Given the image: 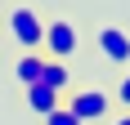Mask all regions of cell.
<instances>
[{
    "instance_id": "obj_7",
    "label": "cell",
    "mask_w": 130,
    "mask_h": 125,
    "mask_svg": "<svg viewBox=\"0 0 130 125\" xmlns=\"http://www.w3.org/2000/svg\"><path fill=\"white\" fill-rule=\"evenodd\" d=\"M40 80H45L50 89H58V94H63V89L72 85V72H67V62H58V58H45V76H40Z\"/></svg>"
},
{
    "instance_id": "obj_10",
    "label": "cell",
    "mask_w": 130,
    "mask_h": 125,
    "mask_svg": "<svg viewBox=\"0 0 130 125\" xmlns=\"http://www.w3.org/2000/svg\"><path fill=\"white\" fill-rule=\"evenodd\" d=\"M112 125H130V112H117V116H112Z\"/></svg>"
},
{
    "instance_id": "obj_2",
    "label": "cell",
    "mask_w": 130,
    "mask_h": 125,
    "mask_svg": "<svg viewBox=\"0 0 130 125\" xmlns=\"http://www.w3.org/2000/svg\"><path fill=\"white\" fill-rule=\"evenodd\" d=\"M63 107L76 116L81 125H90V121H103V116L112 112V94H108V89H94V85L90 89H72Z\"/></svg>"
},
{
    "instance_id": "obj_6",
    "label": "cell",
    "mask_w": 130,
    "mask_h": 125,
    "mask_svg": "<svg viewBox=\"0 0 130 125\" xmlns=\"http://www.w3.org/2000/svg\"><path fill=\"white\" fill-rule=\"evenodd\" d=\"M40 76H45V54H40V49H31V54H23V58L13 62V80H18L23 89H27V85H36Z\"/></svg>"
},
{
    "instance_id": "obj_1",
    "label": "cell",
    "mask_w": 130,
    "mask_h": 125,
    "mask_svg": "<svg viewBox=\"0 0 130 125\" xmlns=\"http://www.w3.org/2000/svg\"><path fill=\"white\" fill-rule=\"evenodd\" d=\"M5 27H9V40L23 54H31V49L45 45V23H40V13L31 9V5H13L9 18H5Z\"/></svg>"
},
{
    "instance_id": "obj_4",
    "label": "cell",
    "mask_w": 130,
    "mask_h": 125,
    "mask_svg": "<svg viewBox=\"0 0 130 125\" xmlns=\"http://www.w3.org/2000/svg\"><path fill=\"white\" fill-rule=\"evenodd\" d=\"M94 45H99V54H103L112 67H126L130 62V31L126 27H117V23L99 27V31H94Z\"/></svg>"
},
{
    "instance_id": "obj_3",
    "label": "cell",
    "mask_w": 130,
    "mask_h": 125,
    "mask_svg": "<svg viewBox=\"0 0 130 125\" xmlns=\"http://www.w3.org/2000/svg\"><path fill=\"white\" fill-rule=\"evenodd\" d=\"M76 45H81V31H76V23H67V18H54V23H45V58H58V62H67L72 54H76Z\"/></svg>"
},
{
    "instance_id": "obj_8",
    "label": "cell",
    "mask_w": 130,
    "mask_h": 125,
    "mask_svg": "<svg viewBox=\"0 0 130 125\" xmlns=\"http://www.w3.org/2000/svg\"><path fill=\"white\" fill-rule=\"evenodd\" d=\"M112 103H121V107L130 112V72H126V76L117 80V89H112Z\"/></svg>"
},
{
    "instance_id": "obj_9",
    "label": "cell",
    "mask_w": 130,
    "mask_h": 125,
    "mask_svg": "<svg viewBox=\"0 0 130 125\" xmlns=\"http://www.w3.org/2000/svg\"><path fill=\"white\" fill-rule=\"evenodd\" d=\"M45 125H81V121L67 112V107H58V112H50V116H45Z\"/></svg>"
},
{
    "instance_id": "obj_5",
    "label": "cell",
    "mask_w": 130,
    "mask_h": 125,
    "mask_svg": "<svg viewBox=\"0 0 130 125\" xmlns=\"http://www.w3.org/2000/svg\"><path fill=\"white\" fill-rule=\"evenodd\" d=\"M58 107H63V94H58V89H50L45 80L27 85V112H36L40 121H45V116H50V112H58Z\"/></svg>"
}]
</instances>
